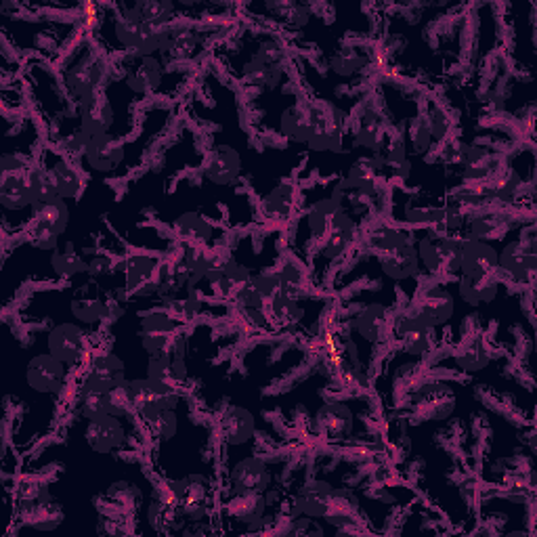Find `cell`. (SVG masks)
<instances>
[{"label":"cell","mask_w":537,"mask_h":537,"mask_svg":"<svg viewBox=\"0 0 537 537\" xmlns=\"http://www.w3.org/2000/svg\"><path fill=\"white\" fill-rule=\"evenodd\" d=\"M147 378L160 380L164 384L175 386V389H181V384L187 380V365L185 359L175 357L170 353H160L152 355L147 361Z\"/></svg>","instance_id":"33"},{"label":"cell","mask_w":537,"mask_h":537,"mask_svg":"<svg viewBox=\"0 0 537 537\" xmlns=\"http://www.w3.org/2000/svg\"><path fill=\"white\" fill-rule=\"evenodd\" d=\"M221 437L229 447H244L254 437V418L240 405L227 407L221 418Z\"/></svg>","instance_id":"29"},{"label":"cell","mask_w":537,"mask_h":537,"mask_svg":"<svg viewBox=\"0 0 537 537\" xmlns=\"http://www.w3.org/2000/svg\"><path fill=\"white\" fill-rule=\"evenodd\" d=\"M256 292H259L267 303L269 300L279 292V277L277 273H269V271H263V273H252L250 282H248Z\"/></svg>","instance_id":"43"},{"label":"cell","mask_w":537,"mask_h":537,"mask_svg":"<svg viewBox=\"0 0 537 537\" xmlns=\"http://www.w3.org/2000/svg\"><path fill=\"white\" fill-rule=\"evenodd\" d=\"M334 485L321 479H311L300 485L290 508V517H309L315 521H326L332 512Z\"/></svg>","instance_id":"15"},{"label":"cell","mask_w":537,"mask_h":537,"mask_svg":"<svg viewBox=\"0 0 537 537\" xmlns=\"http://www.w3.org/2000/svg\"><path fill=\"white\" fill-rule=\"evenodd\" d=\"M410 139L414 143V152L416 154H424L431 149L433 145V133H431V124H428V118L426 114H420L416 116V120L412 122V128H410Z\"/></svg>","instance_id":"41"},{"label":"cell","mask_w":537,"mask_h":537,"mask_svg":"<svg viewBox=\"0 0 537 537\" xmlns=\"http://www.w3.org/2000/svg\"><path fill=\"white\" fill-rule=\"evenodd\" d=\"M393 326V315L382 303H370L363 307L351 321V334L363 340L365 345L378 347L389 340Z\"/></svg>","instance_id":"19"},{"label":"cell","mask_w":537,"mask_h":537,"mask_svg":"<svg viewBox=\"0 0 537 537\" xmlns=\"http://www.w3.org/2000/svg\"><path fill=\"white\" fill-rule=\"evenodd\" d=\"M78 118H80L82 131L91 139L101 137V135H114L112 131L118 118H116L114 101L110 93H107V89L78 103Z\"/></svg>","instance_id":"16"},{"label":"cell","mask_w":537,"mask_h":537,"mask_svg":"<svg viewBox=\"0 0 537 537\" xmlns=\"http://www.w3.org/2000/svg\"><path fill=\"white\" fill-rule=\"evenodd\" d=\"M242 173V156L227 143H217L210 149L204 164V179L212 185H231Z\"/></svg>","instance_id":"21"},{"label":"cell","mask_w":537,"mask_h":537,"mask_svg":"<svg viewBox=\"0 0 537 537\" xmlns=\"http://www.w3.org/2000/svg\"><path fill=\"white\" fill-rule=\"evenodd\" d=\"M420 269L433 277H449L460 273L462 238L437 229L426 231L416 244Z\"/></svg>","instance_id":"3"},{"label":"cell","mask_w":537,"mask_h":537,"mask_svg":"<svg viewBox=\"0 0 537 537\" xmlns=\"http://www.w3.org/2000/svg\"><path fill=\"white\" fill-rule=\"evenodd\" d=\"M424 324L437 332L447 326L456 313V298L445 286L435 284L418 294V300L412 307Z\"/></svg>","instance_id":"17"},{"label":"cell","mask_w":537,"mask_h":537,"mask_svg":"<svg viewBox=\"0 0 537 537\" xmlns=\"http://www.w3.org/2000/svg\"><path fill=\"white\" fill-rule=\"evenodd\" d=\"M107 78H110V63L89 38H84L68 55L59 76L76 105L103 91Z\"/></svg>","instance_id":"1"},{"label":"cell","mask_w":537,"mask_h":537,"mask_svg":"<svg viewBox=\"0 0 537 537\" xmlns=\"http://www.w3.org/2000/svg\"><path fill=\"white\" fill-rule=\"evenodd\" d=\"M489 359L491 355L487 349V342L479 336L462 342L458 351L454 353V365L460 372H466V374H477L485 370L489 365Z\"/></svg>","instance_id":"35"},{"label":"cell","mask_w":537,"mask_h":537,"mask_svg":"<svg viewBox=\"0 0 537 537\" xmlns=\"http://www.w3.org/2000/svg\"><path fill=\"white\" fill-rule=\"evenodd\" d=\"M510 225H512L510 212H506L504 208L489 206L472 214L464 227L468 229L466 238L493 242V240L504 238V235L510 231Z\"/></svg>","instance_id":"24"},{"label":"cell","mask_w":537,"mask_h":537,"mask_svg":"<svg viewBox=\"0 0 537 537\" xmlns=\"http://www.w3.org/2000/svg\"><path fill=\"white\" fill-rule=\"evenodd\" d=\"M460 275L468 279H483L502 275L498 267V248L493 242H483L475 238H462Z\"/></svg>","instance_id":"18"},{"label":"cell","mask_w":537,"mask_h":537,"mask_svg":"<svg viewBox=\"0 0 537 537\" xmlns=\"http://www.w3.org/2000/svg\"><path fill=\"white\" fill-rule=\"evenodd\" d=\"M114 263L107 259L105 254H95L87 261V275L89 277H105L107 273H114Z\"/></svg>","instance_id":"44"},{"label":"cell","mask_w":537,"mask_h":537,"mask_svg":"<svg viewBox=\"0 0 537 537\" xmlns=\"http://www.w3.org/2000/svg\"><path fill=\"white\" fill-rule=\"evenodd\" d=\"M70 225V206L66 200L55 198L36 208L34 221L28 227L30 246L38 252H55L59 248L61 235Z\"/></svg>","instance_id":"4"},{"label":"cell","mask_w":537,"mask_h":537,"mask_svg":"<svg viewBox=\"0 0 537 537\" xmlns=\"http://www.w3.org/2000/svg\"><path fill=\"white\" fill-rule=\"evenodd\" d=\"M137 418H124V416H103L99 420H89L84 428V439L95 454H116L124 451L128 441H131V424Z\"/></svg>","instance_id":"10"},{"label":"cell","mask_w":537,"mask_h":537,"mask_svg":"<svg viewBox=\"0 0 537 537\" xmlns=\"http://www.w3.org/2000/svg\"><path fill=\"white\" fill-rule=\"evenodd\" d=\"M26 386L38 397L61 399L70 386V368L51 353H36L26 363Z\"/></svg>","instance_id":"5"},{"label":"cell","mask_w":537,"mask_h":537,"mask_svg":"<svg viewBox=\"0 0 537 537\" xmlns=\"http://www.w3.org/2000/svg\"><path fill=\"white\" fill-rule=\"evenodd\" d=\"M80 380L105 386V389H118L128 380L126 365L112 351H91L87 363L80 370Z\"/></svg>","instance_id":"20"},{"label":"cell","mask_w":537,"mask_h":537,"mask_svg":"<svg viewBox=\"0 0 537 537\" xmlns=\"http://www.w3.org/2000/svg\"><path fill=\"white\" fill-rule=\"evenodd\" d=\"M426 118H428V124H431L433 139L437 143L445 141L447 135L451 133V118H449V114L443 110V107L439 103H433L431 110L426 112Z\"/></svg>","instance_id":"42"},{"label":"cell","mask_w":537,"mask_h":537,"mask_svg":"<svg viewBox=\"0 0 537 537\" xmlns=\"http://www.w3.org/2000/svg\"><path fill=\"white\" fill-rule=\"evenodd\" d=\"M412 405L422 420H443L454 412V395L445 384H424L416 389Z\"/></svg>","instance_id":"23"},{"label":"cell","mask_w":537,"mask_h":537,"mask_svg":"<svg viewBox=\"0 0 537 537\" xmlns=\"http://www.w3.org/2000/svg\"><path fill=\"white\" fill-rule=\"evenodd\" d=\"M166 82V66L156 57H133L128 55L124 68V89L135 97H149L160 91Z\"/></svg>","instance_id":"11"},{"label":"cell","mask_w":537,"mask_h":537,"mask_svg":"<svg viewBox=\"0 0 537 537\" xmlns=\"http://www.w3.org/2000/svg\"><path fill=\"white\" fill-rule=\"evenodd\" d=\"M277 277H279V292H284L292 298H300L307 294L309 288L307 273L296 261H284V265L277 271Z\"/></svg>","instance_id":"40"},{"label":"cell","mask_w":537,"mask_h":537,"mask_svg":"<svg viewBox=\"0 0 537 537\" xmlns=\"http://www.w3.org/2000/svg\"><path fill=\"white\" fill-rule=\"evenodd\" d=\"M317 431L321 437L330 441L349 439L355 431L353 410L342 401L324 403L317 412Z\"/></svg>","instance_id":"22"},{"label":"cell","mask_w":537,"mask_h":537,"mask_svg":"<svg viewBox=\"0 0 537 537\" xmlns=\"http://www.w3.org/2000/svg\"><path fill=\"white\" fill-rule=\"evenodd\" d=\"M374 59L376 55L370 49H363L359 45H345L332 55L330 66L338 76L349 78V76L359 74L365 68H370V63Z\"/></svg>","instance_id":"34"},{"label":"cell","mask_w":537,"mask_h":537,"mask_svg":"<svg viewBox=\"0 0 537 537\" xmlns=\"http://www.w3.org/2000/svg\"><path fill=\"white\" fill-rule=\"evenodd\" d=\"M338 204L328 196V198H321L317 202H313L307 212L300 217L298 221V227L294 231V242L298 246V250H313L326 240V235L330 233L332 229V219L334 214L338 212ZM303 252H300V256H303Z\"/></svg>","instance_id":"9"},{"label":"cell","mask_w":537,"mask_h":537,"mask_svg":"<svg viewBox=\"0 0 537 537\" xmlns=\"http://www.w3.org/2000/svg\"><path fill=\"white\" fill-rule=\"evenodd\" d=\"M386 137H389L386 135V120L372 107H365L355 124V143L380 154L386 145Z\"/></svg>","instance_id":"30"},{"label":"cell","mask_w":537,"mask_h":537,"mask_svg":"<svg viewBox=\"0 0 537 537\" xmlns=\"http://www.w3.org/2000/svg\"><path fill=\"white\" fill-rule=\"evenodd\" d=\"M378 263H380L382 273L389 277L391 282H397V284L414 282V279L420 277V271H422L414 244H407L391 254L378 256Z\"/></svg>","instance_id":"26"},{"label":"cell","mask_w":537,"mask_h":537,"mask_svg":"<svg viewBox=\"0 0 537 537\" xmlns=\"http://www.w3.org/2000/svg\"><path fill=\"white\" fill-rule=\"evenodd\" d=\"M407 244H412L410 235H407V231L403 229H397L393 225H378L370 231L368 235V246L372 252H376L378 256L382 254H391Z\"/></svg>","instance_id":"38"},{"label":"cell","mask_w":537,"mask_h":537,"mask_svg":"<svg viewBox=\"0 0 537 537\" xmlns=\"http://www.w3.org/2000/svg\"><path fill=\"white\" fill-rule=\"evenodd\" d=\"M231 298H233V303H235V309H238V313L242 315V319L246 321V324L252 330L269 332L273 328V321L269 317L267 300L259 292H256L250 284H246V286L235 290Z\"/></svg>","instance_id":"25"},{"label":"cell","mask_w":537,"mask_h":537,"mask_svg":"<svg viewBox=\"0 0 537 537\" xmlns=\"http://www.w3.org/2000/svg\"><path fill=\"white\" fill-rule=\"evenodd\" d=\"M227 485L231 496L265 493L271 489V468L259 456H246L231 466Z\"/></svg>","instance_id":"14"},{"label":"cell","mask_w":537,"mask_h":537,"mask_svg":"<svg viewBox=\"0 0 537 537\" xmlns=\"http://www.w3.org/2000/svg\"><path fill=\"white\" fill-rule=\"evenodd\" d=\"M175 233L185 244L204 246V248H219V229L214 227L206 217L198 212H185L175 221Z\"/></svg>","instance_id":"27"},{"label":"cell","mask_w":537,"mask_h":537,"mask_svg":"<svg viewBox=\"0 0 537 537\" xmlns=\"http://www.w3.org/2000/svg\"><path fill=\"white\" fill-rule=\"evenodd\" d=\"M296 206V187L292 183H279L267 191V196L261 202L263 217L271 223H286L290 221Z\"/></svg>","instance_id":"31"},{"label":"cell","mask_w":537,"mask_h":537,"mask_svg":"<svg viewBox=\"0 0 537 537\" xmlns=\"http://www.w3.org/2000/svg\"><path fill=\"white\" fill-rule=\"evenodd\" d=\"M141 334H177L185 330V321L168 309H154L141 317Z\"/></svg>","instance_id":"39"},{"label":"cell","mask_w":537,"mask_h":537,"mask_svg":"<svg viewBox=\"0 0 537 537\" xmlns=\"http://www.w3.org/2000/svg\"><path fill=\"white\" fill-rule=\"evenodd\" d=\"M265 493H246V496H231L225 502V517L227 521H235L242 525H259L265 521L267 514Z\"/></svg>","instance_id":"28"},{"label":"cell","mask_w":537,"mask_h":537,"mask_svg":"<svg viewBox=\"0 0 537 537\" xmlns=\"http://www.w3.org/2000/svg\"><path fill=\"white\" fill-rule=\"evenodd\" d=\"M30 168L0 170V208L7 231H28L34 221L38 200L30 181Z\"/></svg>","instance_id":"2"},{"label":"cell","mask_w":537,"mask_h":537,"mask_svg":"<svg viewBox=\"0 0 537 537\" xmlns=\"http://www.w3.org/2000/svg\"><path fill=\"white\" fill-rule=\"evenodd\" d=\"M391 336L399 349L412 357H422L435 349V332L424 324L414 309L393 317Z\"/></svg>","instance_id":"12"},{"label":"cell","mask_w":537,"mask_h":537,"mask_svg":"<svg viewBox=\"0 0 537 537\" xmlns=\"http://www.w3.org/2000/svg\"><path fill=\"white\" fill-rule=\"evenodd\" d=\"M49 267L59 279H74L78 275H87V259H84L72 242L51 252Z\"/></svg>","instance_id":"37"},{"label":"cell","mask_w":537,"mask_h":537,"mask_svg":"<svg viewBox=\"0 0 537 537\" xmlns=\"http://www.w3.org/2000/svg\"><path fill=\"white\" fill-rule=\"evenodd\" d=\"M47 353L66 363L70 372H80L91 355L87 328H82L76 321H63L47 334Z\"/></svg>","instance_id":"6"},{"label":"cell","mask_w":537,"mask_h":537,"mask_svg":"<svg viewBox=\"0 0 537 537\" xmlns=\"http://www.w3.org/2000/svg\"><path fill=\"white\" fill-rule=\"evenodd\" d=\"M269 317L279 328H296L303 324L305 307L300 305V298H292L284 292H277L269 303Z\"/></svg>","instance_id":"36"},{"label":"cell","mask_w":537,"mask_h":537,"mask_svg":"<svg viewBox=\"0 0 537 537\" xmlns=\"http://www.w3.org/2000/svg\"><path fill=\"white\" fill-rule=\"evenodd\" d=\"M126 158H128V147L124 137L101 135L89 141L87 149H84V156L80 158V164L87 166V170H91V173L114 175Z\"/></svg>","instance_id":"13"},{"label":"cell","mask_w":537,"mask_h":537,"mask_svg":"<svg viewBox=\"0 0 537 537\" xmlns=\"http://www.w3.org/2000/svg\"><path fill=\"white\" fill-rule=\"evenodd\" d=\"M502 282H504L502 275L483 277V279H468V277L460 275L458 292H460L462 303H466L470 307H481V305L493 303L500 292Z\"/></svg>","instance_id":"32"},{"label":"cell","mask_w":537,"mask_h":537,"mask_svg":"<svg viewBox=\"0 0 537 537\" xmlns=\"http://www.w3.org/2000/svg\"><path fill=\"white\" fill-rule=\"evenodd\" d=\"M36 162L40 164L42 170H45V175L49 177L55 193L61 200L74 202L80 198V193L84 189V175L74 160L63 156L59 149L47 145L42 147L40 158Z\"/></svg>","instance_id":"7"},{"label":"cell","mask_w":537,"mask_h":537,"mask_svg":"<svg viewBox=\"0 0 537 537\" xmlns=\"http://www.w3.org/2000/svg\"><path fill=\"white\" fill-rule=\"evenodd\" d=\"M535 235H523L519 240H510L498 252V267L504 279L519 284L531 286L535 269H537V252H535Z\"/></svg>","instance_id":"8"}]
</instances>
